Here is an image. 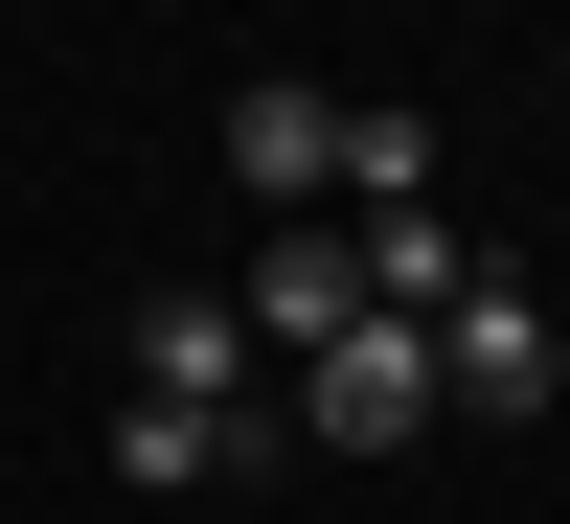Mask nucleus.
Instances as JSON below:
<instances>
[{
    "instance_id": "f257e3e1",
    "label": "nucleus",
    "mask_w": 570,
    "mask_h": 524,
    "mask_svg": "<svg viewBox=\"0 0 570 524\" xmlns=\"http://www.w3.org/2000/svg\"><path fill=\"white\" fill-rule=\"evenodd\" d=\"M274 434H320V456H411L434 434V319H343V343L297 365V411Z\"/></svg>"
},
{
    "instance_id": "f03ea898",
    "label": "nucleus",
    "mask_w": 570,
    "mask_h": 524,
    "mask_svg": "<svg viewBox=\"0 0 570 524\" xmlns=\"http://www.w3.org/2000/svg\"><path fill=\"white\" fill-rule=\"evenodd\" d=\"M548 388H570V365H548V297H525V274H480V297L434 319V411H502V434H525Z\"/></svg>"
},
{
    "instance_id": "7ed1b4c3",
    "label": "nucleus",
    "mask_w": 570,
    "mask_h": 524,
    "mask_svg": "<svg viewBox=\"0 0 570 524\" xmlns=\"http://www.w3.org/2000/svg\"><path fill=\"white\" fill-rule=\"evenodd\" d=\"M228 319L320 365V343H343V319H365V228H343V206H297V228H274V251H252V297H228Z\"/></svg>"
},
{
    "instance_id": "20e7f679",
    "label": "nucleus",
    "mask_w": 570,
    "mask_h": 524,
    "mask_svg": "<svg viewBox=\"0 0 570 524\" xmlns=\"http://www.w3.org/2000/svg\"><path fill=\"white\" fill-rule=\"evenodd\" d=\"M137 411H206V434L274 411V388H252V319H228V297H137Z\"/></svg>"
},
{
    "instance_id": "39448f33",
    "label": "nucleus",
    "mask_w": 570,
    "mask_h": 524,
    "mask_svg": "<svg viewBox=\"0 0 570 524\" xmlns=\"http://www.w3.org/2000/svg\"><path fill=\"white\" fill-rule=\"evenodd\" d=\"M228 182H252V206H343V91H228Z\"/></svg>"
},
{
    "instance_id": "423d86ee",
    "label": "nucleus",
    "mask_w": 570,
    "mask_h": 524,
    "mask_svg": "<svg viewBox=\"0 0 570 524\" xmlns=\"http://www.w3.org/2000/svg\"><path fill=\"white\" fill-rule=\"evenodd\" d=\"M480 228H456V206H365V319H456V297H480Z\"/></svg>"
},
{
    "instance_id": "0eeeda50",
    "label": "nucleus",
    "mask_w": 570,
    "mask_h": 524,
    "mask_svg": "<svg viewBox=\"0 0 570 524\" xmlns=\"http://www.w3.org/2000/svg\"><path fill=\"white\" fill-rule=\"evenodd\" d=\"M365 206H434V115H343V228Z\"/></svg>"
},
{
    "instance_id": "6e6552de",
    "label": "nucleus",
    "mask_w": 570,
    "mask_h": 524,
    "mask_svg": "<svg viewBox=\"0 0 570 524\" xmlns=\"http://www.w3.org/2000/svg\"><path fill=\"white\" fill-rule=\"evenodd\" d=\"M115 479L137 502H206V411H115Z\"/></svg>"
}]
</instances>
